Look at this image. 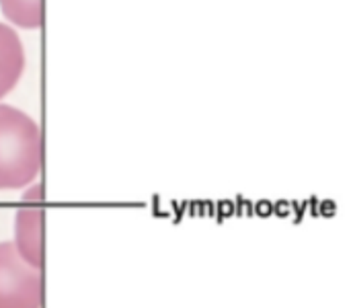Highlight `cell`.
<instances>
[{
  "instance_id": "obj_1",
  "label": "cell",
  "mask_w": 351,
  "mask_h": 308,
  "mask_svg": "<svg viewBox=\"0 0 351 308\" xmlns=\"http://www.w3.org/2000/svg\"><path fill=\"white\" fill-rule=\"evenodd\" d=\"M41 169V128L23 109L0 103V191L33 185Z\"/></svg>"
},
{
  "instance_id": "obj_2",
  "label": "cell",
  "mask_w": 351,
  "mask_h": 308,
  "mask_svg": "<svg viewBox=\"0 0 351 308\" xmlns=\"http://www.w3.org/2000/svg\"><path fill=\"white\" fill-rule=\"evenodd\" d=\"M43 270L29 265L12 241H0V308H43Z\"/></svg>"
},
{
  "instance_id": "obj_3",
  "label": "cell",
  "mask_w": 351,
  "mask_h": 308,
  "mask_svg": "<svg viewBox=\"0 0 351 308\" xmlns=\"http://www.w3.org/2000/svg\"><path fill=\"white\" fill-rule=\"evenodd\" d=\"M43 226H45V200L43 185L33 183L25 187L23 200L14 212V239L12 245L16 253L33 268L43 270Z\"/></svg>"
},
{
  "instance_id": "obj_4",
  "label": "cell",
  "mask_w": 351,
  "mask_h": 308,
  "mask_svg": "<svg viewBox=\"0 0 351 308\" xmlns=\"http://www.w3.org/2000/svg\"><path fill=\"white\" fill-rule=\"evenodd\" d=\"M25 64V47L19 33L10 25L0 23V99L14 91L23 78Z\"/></svg>"
},
{
  "instance_id": "obj_5",
  "label": "cell",
  "mask_w": 351,
  "mask_h": 308,
  "mask_svg": "<svg viewBox=\"0 0 351 308\" xmlns=\"http://www.w3.org/2000/svg\"><path fill=\"white\" fill-rule=\"evenodd\" d=\"M4 19L23 29H39L45 21V0H0Z\"/></svg>"
}]
</instances>
